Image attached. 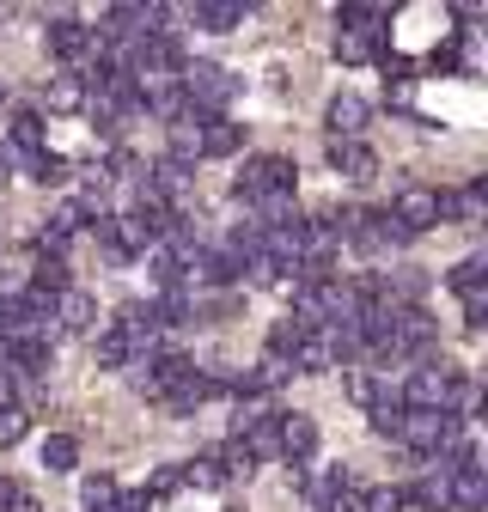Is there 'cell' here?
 <instances>
[{"label":"cell","mask_w":488,"mask_h":512,"mask_svg":"<svg viewBox=\"0 0 488 512\" xmlns=\"http://www.w3.org/2000/svg\"><path fill=\"white\" fill-rule=\"evenodd\" d=\"M177 86L190 98V116H226V104L238 98V74H226L220 61H183Z\"/></svg>","instance_id":"obj_1"},{"label":"cell","mask_w":488,"mask_h":512,"mask_svg":"<svg viewBox=\"0 0 488 512\" xmlns=\"http://www.w3.org/2000/svg\"><path fill=\"white\" fill-rule=\"evenodd\" d=\"M293 177L299 165L287 153H257V159H244L232 189H238V202H275V196H293Z\"/></svg>","instance_id":"obj_2"},{"label":"cell","mask_w":488,"mask_h":512,"mask_svg":"<svg viewBox=\"0 0 488 512\" xmlns=\"http://www.w3.org/2000/svg\"><path fill=\"white\" fill-rule=\"evenodd\" d=\"M122 372H129V384H135L147 403H159V409H165V397H171V391H177V384L190 378L196 366L183 360V354H141V360H129Z\"/></svg>","instance_id":"obj_3"},{"label":"cell","mask_w":488,"mask_h":512,"mask_svg":"<svg viewBox=\"0 0 488 512\" xmlns=\"http://www.w3.org/2000/svg\"><path fill=\"white\" fill-rule=\"evenodd\" d=\"M49 55L61 61V68H74V74H86L92 61L104 55V43L92 37V25H86V19H74V13H61V19H49Z\"/></svg>","instance_id":"obj_4"},{"label":"cell","mask_w":488,"mask_h":512,"mask_svg":"<svg viewBox=\"0 0 488 512\" xmlns=\"http://www.w3.org/2000/svg\"><path fill=\"white\" fill-rule=\"evenodd\" d=\"M110 330L129 342V348H135V360H141V354H153V342H159V317H153V305H147V299H129V305L110 317Z\"/></svg>","instance_id":"obj_5"},{"label":"cell","mask_w":488,"mask_h":512,"mask_svg":"<svg viewBox=\"0 0 488 512\" xmlns=\"http://www.w3.org/2000/svg\"><path fill=\"white\" fill-rule=\"evenodd\" d=\"M434 202H440V220H464V226H476V220L488 214V183L470 177V183H458V189H434Z\"/></svg>","instance_id":"obj_6"},{"label":"cell","mask_w":488,"mask_h":512,"mask_svg":"<svg viewBox=\"0 0 488 512\" xmlns=\"http://www.w3.org/2000/svg\"><path fill=\"white\" fill-rule=\"evenodd\" d=\"M391 220L415 238V232H427V226H440V202H434V189H421V183H409L403 196L391 202Z\"/></svg>","instance_id":"obj_7"},{"label":"cell","mask_w":488,"mask_h":512,"mask_svg":"<svg viewBox=\"0 0 488 512\" xmlns=\"http://www.w3.org/2000/svg\"><path fill=\"white\" fill-rule=\"evenodd\" d=\"M196 147H202V159H232L244 147V122H232V116H196Z\"/></svg>","instance_id":"obj_8"},{"label":"cell","mask_w":488,"mask_h":512,"mask_svg":"<svg viewBox=\"0 0 488 512\" xmlns=\"http://www.w3.org/2000/svg\"><path fill=\"white\" fill-rule=\"evenodd\" d=\"M281 458L287 464H312V452H318V421L312 415H281Z\"/></svg>","instance_id":"obj_9"},{"label":"cell","mask_w":488,"mask_h":512,"mask_svg":"<svg viewBox=\"0 0 488 512\" xmlns=\"http://www.w3.org/2000/svg\"><path fill=\"white\" fill-rule=\"evenodd\" d=\"M366 98H354V92H336L330 98V110H324V122H330V141H360V128H366Z\"/></svg>","instance_id":"obj_10"},{"label":"cell","mask_w":488,"mask_h":512,"mask_svg":"<svg viewBox=\"0 0 488 512\" xmlns=\"http://www.w3.org/2000/svg\"><path fill=\"white\" fill-rule=\"evenodd\" d=\"M446 506H458V512H482V506H488V476H482V464L446 476Z\"/></svg>","instance_id":"obj_11"},{"label":"cell","mask_w":488,"mask_h":512,"mask_svg":"<svg viewBox=\"0 0 488 512\" xmlns=\"http://www.w3.org/2000/svg\"><path fill=\"white\" fill-rule=\"evenodd\" d=\"M183 19L196 31H232V25H244V0H190Z\"/></svg>","instance_id":"obj_12"},{"label":"cell","mask_w":488,"mask_h":512,"mask_svg":"<svg viewBox=\"0 0 488 512\" xmlns=\"http://www.w3.org/2000/svg\"><path fill=\"white\" fill-rule=\"evenodd\" d=\"M244 269H238V256L232 250H196L190 256V281H202V287H232Z\"/></svg>","instance_id":"obj_13"},{"label":"cell","mask_w":488,"mask_h":512,"mask_svg":"<svg viewBox=\"0 0 488 512\" xmlns=\"http://www.w3.org/2000/svg\"><path fill=\"white\" fill-rule=\"evenodd\" d=\"M330 171H342V177L366 183V177L379 171V153L366 147V141H330Z\"/></svg>","instance_id":"obj_14"},{"label":"cell","mask_w":488,"mask_h":512,"mask_svg":"<svg viewBox=\"0 0 488 512\" xmlns=\"http://www.w3.org/2000/svg\"><path fill=\"white\" fill-rule=\"evenodd\" d=\"M74 232H80V214H74V202L68 208H55L49 220H43V232H37V256H61L74 244Z\"/></svg>","instance_id":"obj_15"},{"label":"cell","mask_w":488,"mask_h":512,"mask_svg":"<svg viewBox=\"0 0 488 512\" xmlns=\"http://www.w3.org/2000/svg\"><path fill=\"white\" fill-rule=\"evenodd\" d=\"M183 482H196V488H226L232 482V464L220 445H208V452H196L190 464H183Z\"/></svg>","instance_id":"obj_16"},{"label":"cell","mask_w":488,"mask_h":512,"mask_svg":"<svg viewBox=\"0 0 488 512\" xmlns=\"http://www.w3.org/2000/svg\"><path fill=\"white\" fill-rule=\"evenodd\" d=\"M55 330H80V336H86V330H98V305H92L86 293H74V287H68V293L55 299Z\"/></svg>","instance_id":"obj_17"},{"label":"cell","mask_w":488,"mask_h":512,"mask_svg":"<svg viewBox=\"0 0 488 512\" xmlns=\"http://www.w3.org/2000/svg\"><path fill=\"white\" fill-rule=\"evenodd\" d=\"M385 7H366V0H348V7H336V25L342 31H360V37H379L385 43Z\"/></svg>","instance_id":"obj_18"},{"label":"cell","mask_w":488,"mask_h":512,"mask_svg":"<svg viewBox=\"0 0 488 512\" xmlns=\"http://www.w3.org/2000/svg\"><path fill=\"white\" fill-rule=\"evenodd\" d=\"M446 287H452L458 299H470V293H488V256L476 250V256H464L458 269H446Z\"/></svg>","instance_id":"obj_19"},{"label":"cell","mask_w":488,"mask_h":512,"mask_svg":"<svg viewBox=\"0 0 488 512\" xmlns=\"http://www.w3.org/2000/svg\"><path fill=\"white\" fill-rule=\"evenodd\" d=\"M385 43L379 37H360V31H336V61L342 68H366V61H379Z\"/></svg>","instance_id":"obj_20"},{"label":"cell","mask_w":488,"mask_h":512,"mask_svg":"<svg viewBox=\"0 0 488 512\" xmlns=\"http://www.w3.org/2000/svg\"><path fill=\"white\" fill-rule=\"evenodd\" d=\"M31 293H37V299H61V293H68V263H61V256H37Z\"/></svg>","instance_id":"obj_21"},{"label":"cell","mask_w":488,"mask_h":512,"mask_svg":"<svg viewBox=\"0 0 488 512\" xmlns=\"http://www.w3.org/2000/svg\"><path fill=\"white\" fill-rule=\"evenodd\" d=\"M293 372H330L336 366V354H330V342H324V330H312L299 348H293V360H287Z\"/></svg>","instance_id":"obj_22"},{"label":"cell","mask_w":488,"mask_h":512,"mask_svg":"<svg viewBox=\"0 0 488 512\" xmlns=\"http://www.w3.org/2000/svg\"><path fill=\"white\" fill-rule=\"evenodd\" d=\"M19 171H25L31 183H43V189H49V183H68V159L49 153V147H43V153H31V159H19Z\"/></svg>","instance_id":"obj_23"},{"label":"cell","mask_w":488,"mask_h":512,"mask_svg":"<svg viewBox=\"0 0 488 512\" xmlns=\"http://www.w3.org/2000/svg\"><path fill=\"white\" fill-rule=\"evenodd\" d=\"M80 464V439L74 433H49L43 439V470H74Z\"/></svg>","instance_id":"obj_24"},{"label":"cell","mask_w":488,"mask_h":512,"mask_svg":"<svg viewBox=\"0 0 488 512\" xmlns=\"http://www.w3.org/2000/svg\"><path fill=\"white\" fill-rule=\"evenodd\" d=\"M49 110H86V80L80 74H55L49 80Z\"/></svg>","instance_id":"obj_25"},{"label":"cell","mask_w":488,"mask_h":512,"mask_svg":"<svg viewBox=\"0 0 488 512\" xmlns=\"http://www.w3.org/2000/svg\"><path fill=\"white\" fill-rule=\"evenodd\" d=\"M305 336H312V330H299L293 317H275V324H269V360H293V348Z\"/></svg>","instance_id":"obj_26"},{"label":"cell","mask_w":488,"mask_h":512,"mask_svg":"<svg viewBox=\"0 0 488 512\" xmlns=\"http://www.w3.org/2000/svg\"><path fill=\"white\" fill-rule=\"evenodd\" d=\"M92 354H98V366H129V360H135V348L122 342L110 324H104V330H92Z\"/></svg>","instance_id":"obj_27"},{"label":"cell","mask_w":488,"mask_h":512,"mask_svg":"<svg viewBox=\"0 0 488 512\" xmlns=\"http://www.w3.org/2000/svg\"><path fill=\"white\" fill-rule=\"evenodd\" d=\"M366 415H373V433H385V439H397V433H403V415H409V409L397 403V391H385V397H379L373 409H366Z\"/></svg>","instance_id":"obj_28"},{"label":"cell","mask_w":488,"mask_h":512,"mask_svg":"<svg viewBox=\"0 0 488 512\" xmlns=\"http://www.w3.org/2000/svg\"><path fill=\"white\" fill-rule=\"evenodd\" d=\"M80 494H86V512H98V506H110V500H116V476H104V470H98V476H86V482H80Z\"/></svg>","instance_id":"obj_29"},{"label":"cell","mask_w":488,"mask_h":512,"mask_svg":"<svg viewBox=\"0 0 488 512\" xmlns=\"http://www.w3.org/2000/svg\"><path fill=\"white\" fill-rule=\"evenodd\" d=\"M25 433H31V415L19 403H7V409H0V445H19Z\"/></svg>","instance_id":"obj_30"},{"label":"cell","mask_w":488,"mask_h":512,"mask_svg":"<svg viewBox=\"0 0 488 512\" xmlns=\"http://www.w3.org/2000/svg\"><path fill=\"white\" fill-rule=\"evenodd\" d=\"M348 397H354L360 409H373V403H379L385 391H379V384H373V372H366V366H354V372H348Z\"/></svg>","instance_id":"obj_31"},{"label":"cell","mask_w":488,"mask_h":512,"mask_svg":"<svg viewBox=\"0 0 488 512\" xmlns=\"http://www.w3.org/2000/svg\"><path fill=\"white\" fill-rule=\"evenodd\" d=\"M183 488V464H165V470H153V482L141 488L147 500H165V494H177Z\"/></svg>","instance_id":"obj_32"},{"label":"cell","mask_w":488,"mask_h":512,"mask_svg":"<svg viewBox=\"0 0 488 512\" xmlns=\"http://www.w3.org/2000/svg\"><path fill=\"white\" fill-rule=\"evenodd\" d=\"M360 512H403V494L397 488H366L360 494Z\"/></svg>","instance_id":"obj_33"},{"label":"cell","mask_w":488,"mask_h":512,"mask_svg":"<svg viewBox=\"0 0 488 512\" xmlns=\"http://www.w3.org/2000/svg\"><path fill=\"white\" fill-rule=\"evenodd\" d=\"M464 324H470V330L488 324V293H470V299H464Z\"/></svg>","instance_id":"obj_34"},{"label":"cell","mask_w":488,"mask_h":512,"mask_svg":"<svg viewBox=\"0 0 488 512\" xmlns=\"http://www.w3.org/2000/svg\"><path fill=\"white\" fill-rule=\"evenodd\" d=\"M458 55H464L458 43H440L434 55H427V68H434V74H446V68H458Z\"/></svg>","instance_id":"obj_35"},{"label":"cell","mask_w":488,"mask_h":512,"mask_svg":"<svg viewBox=\"0 0 488 512\" xmlns=\"http://www.w3.org/2000/svg\"><path fill=\"white\" fill-rule=\"evenodd\" d=\"M7 512H43V506H37V494H31V488H13V500H7Z\"/></svg>","instance_id":"obj_36"},{"label":"cell","mask_w":488,"mask_h":512,"mask_svg":"<svg viewBox=\"0 0 488 512\" xmlns=\"http://www.w3.org/2000/svg\"><path fill=\"white\" fill-rule=\"evenodd\" d=\"M13 397H19V378H13V372H7V360H0V409H7V403H13Z\"/></svg>","instance_id":"obj_37"},{"label":"cell","mask_w":488,"mask_h":512,"mask_svg":"<svg viewBox=\"0 0 488 512\" xmlns=\"http://www.w3.org/2000/svg\"><path fill=\"white\" fill-rule=\"evenodd\" d=\"M385 98H391V104H397V110H409V104H415V86H391V92H385Z\"/></svg>","instance_id":"obj_38"},{"label":"cell","mask_w":488,"mask_h":512,"mask_svg":"<svg viewBox=\"0 0 488 512\" xmlns=\"http://www.w3.org/2000/svg\"><path fill=\"white\" fill-rule=\"evenodd\" d=\"M13 488H19V482H7V476H0V512H7V500H13Z\"/></svg>","instance_id":"obj_39"},{"label":"cell","mask_w":488,"mask_h":512,"mask_svg":"<svg viewBox=\"0 0 488 512\" xmlns=\"http://www.w3.org/2000/svg\"><path fill=\"white\" fill-rule=\"evenodd\" d=\"M98 512H116V506H98Z\"/></svg>","instance_id":"obj_40"},{"label":"cell","mask_w":488,"mask_h":512,"mask_svg":"<svg viewBox=\"0 0 488 512\" xmlns=\"http://www.w3.org/2000/svg\"><path fill=\"white\" fill-rule=\"evenodd\" d=\"M0 98H7V92H0Z\"/></svg>","instance_id":"obj_41"}]
</instances>
